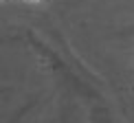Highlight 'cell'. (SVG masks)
<instances>
[{"label":"cell","mask_w":134,"mask_h":123,"mask_svg":"<svg viewBox=\"0 0 134 123\" xmlns=\"http://www.w3.org/2000/svg\"><path fill=\"white\" fill-rule=\"evenodd\" d=\"M29 2H40V0H29Z\"/></svg>","instance_id":"1"}]
</instances>
